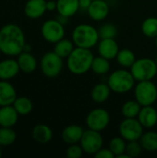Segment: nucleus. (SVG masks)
I'll use <instances>...</instances> for the list:
<instances>
[{
	"instance_id": "f257e3e1",
	"label": "nucleus",
	"mask_w": 157,
	"mask_h": 158,
	"mask_svg": "<svg viewBox=\"0 0 157 158\" xmlns=\"http://www.w3.org/2000/svg\"><path fill=\"white\" fill-rule=\"evenodd\" d=\"M25 44L24 32L19 25L8 23L0 29V50L3 54L9 56H19Z\"/></svg>"
},
{
	"instance_id": "f03ea898",
	"label": "nucleus",
	"mask_w": 157,
	"mask_h": 158,
	"mask_svg": "<svg viewBox=\"0 0 157 158\" xmlns=\"http://www.w3.org/2000/svg\"><path fill=\"white\" fill-rule=\"evenodd\" d=\"M94 56L91 49L75 47L72 53L67 57L68 69L75 75H82L91 69Z\"/></svg>"
},
{
	"instance_id": "7ed1b4c3",
	"label": "nucleus",
	"mask_w": 157,
	"mask_h": 158,
	"mask_svg": "<svg viewBox=\"0 0 157 158\" xmlns=\"http://www.w3.org/2000/svg\"><path fill=\"white\" fill-rule=\"evenodd\" d=\"M71 39L75 46L87 49H92L100 41L98 30L87 23L77 25L72 31Z\"/></svg>"
},
{
	"instance_id": "20e7f679",
	"label": "nucleus",
	"mask_w": 157,
	"mask_h": 158,
	"mask_svg": "<svg viewBox=\"0 0 157 158\" xmlns=\"http://www.w3.org/2000/svg\"><path fill=\"white\" fill-rule=\"evenodd\" d=\"M135 79L130 70H114L107 79V84L111 91L116 94H126L130 92L135 86Z\"/></svg>"
},
{
	"instance_id": "39448f33",
	"label": "nucleus",
	"mask_w": 157,
	"mask_h": 158,
	"mask_svg": "<svg viewBox=\"0 0 157 158\" xmlns=\"http://www.w3.org/2000/svg\"><path fill=\"white\" fill-rule=\"evenodd\" d=\"M130 72L137 81H152L157 74L156 62L148 57L136 59L130 68Z\"/></svg>"
},
{
	"instance_id": "423d86ee",
	"label": "nucleus",
	"mask_w": 157,
	"mask_h": 158,
	"mask_svg": "<svg viewBox=\"0 0 157 158\" xmlns=\"http://www.w3.org/2000/svg\"><path fill=\"white\" fill-rule=\"evenodd\" d=\"M134 96L142 106H153L157 100V87L152 81H138L134 86Z\"/></svg>"
},
{
	"instance_id": "0eeeda50",
	"label": "nucleus",
	"mask_w": 157,
	"mask_h": 158,
	"mask_svg": "<svg viewBox=\"0 0 157 158\" xmlns=\"http://www.w3.org/2000/svg\"><path fill=\"white\" fill-rule=\"evenodd\" d=\"M40 67L43 74L50 79L56 78L63 69V58L54 51L45 53L40 61Z\"/></svg>"
},
{
	"instance_id": "6e6552de",
	"label": "nucleus",
	"mask_w": 157,
	"mask_h": 158,
	"mask_svg": "<svg viewBox=\"0 0 157 158\" xmlns=\"http://www.w3.org/2000/svg\"><path fill=\"white\" fill-rule=\"evenodd\" d=\"M143 126L140 123L137 118L123 119L119 124V134L127 142L139 141L143 134Z\"/></svg>"
},
{
	"instance_id": "1a4fd4ad",
	"label": "nucleus",
	"mask_w": 157,
	"mask_h": 158,
	"mask_svg": "<svg viewBox=\"0 0 157 158\" xmlns=\"http://www.w3.org/2000/svg\"><path fill=\"white\" fill-rule=\"evenodd\" d=\"M110 122V114L105 108H94L90 111L86 117V125L88 129L103 131L107 128Z\"/></svg>"
},
{
	"instance_id": "9d476101",
	"label": "nucleus",
	"mask_w": 157,
	"mask_h": 158,
	"mask_svg": "<svg viewBox=\"0 0 157 158\" xmlns=\"http://www.w3.org/2000/svg\"><path fill=\"white\" fill-rule=\"evenodd\" d=\"M103 143L104 140L101 135V132L91 129L84 131L80 142V144L82 147L83 152L93 156H94L103 147Z\"/></svg>"
},
{
	"instance_id": "9b49d317",
	"label": "nucleus",
	"mask_w": 157,
	"mask_h": 158,
	"mask_svg": "<svg viewBox=\"0 0 157 158\" xmlns=\"http://www.w3.org/2000/svg\"><path fill=\"white\" fill-rule=\"evenodd\" d=\"M41 32L43 38L46 42L56 44L64 38L65 28L64 25L57 19H48L43 23Z\"/></svg>"
},
{
	"instance_id": "f8f14e48",
	"label": "nucleus",
	"mask_w": 157,
	"mask_h": 158,
	"mask_svg": "<svg viewBox=\"0 0 157 158\" xmlns=\"http://www.w3.org/2000/svg\"><path fill=\"white\" fill-rule=\"evenodd\" d=\"M97 50L99 56L108 60H111L117 57V55L120 49L116 40L114 38H109V39H100V41L98 42Z\"/></svg>"
},
{
	"instance_id": "ddd939ff",
	"label": "nucleus",
	"mask_w": 157,
	"mask_h": 158,
	"mask_svg": "<svg viewBox=\"0 0 157 158\" xmlns=\"http://www.w3.org/2000/svg\"><path fill=\"white\" fill-rule=\"evenodd\" d=\"M109 5L105 0H93L87 12L90 18L94 21H102L109 14Z\"/></svg>"
},
{
	"instance_id": "4468645a",
	"label": "nucleus",
	"mask_w": 157,
	"mask_h": 158,
	"mask_svg": "<svg viewBox=\"0 0 157 158\" xmlns=\"http://www.w3.org/2000/svg\"><path fill=\"white\" fill-rule=\"evenodd\" d=\"M24 14L31 19L41 18L46 11L45 0H28L24 6Z\"/></svg>"
},
{
	"instance_id": "2eb2a0df",
	"label": "nucleus",
	"mask_w": 157,
	"mask_h": 158,
	"mask_svg": "<svg viewBox=\"0 0 157 158\" xmlns=\"http://www.w3.org/2000/svg\"><path fill=\"white\" fill-rule=\"evenodd\" d=\"M84 130L82 127L77 124H71L64 128L62 131V140L67 144H73V143H80L81 139L83 135Z\"/></svg>"
},
{
	"instance_id": "dca6fc26",
	"label": "nucleus",
	"mask_w": 157,
	"mask_h": 158,
	"mask_svg": "<svg viewBox=\"0 0 157 158\" xmlns=\"http://www.w3.org/2000/svg\"><path fill=\"white\" fill-rule=\"evenodd\" d=\"M137 118L143 128H153L157 124V110L152 106H143Z\"/></svg>"
},
{
	"instance_id": "f3484780",
	"label": "nucleus",
	"mask_w": 157,
	"mask_h": 158,
	"mask_svg": "<svg viewBox=\"0 0 157 158\" xmlns=\"http://www.w3.org/2000/svg\"><path fill=\"white\" fill-rule=\"evenodd\" d=\"M17 97L14 86L7 81L0 80V106L12 105Z\"/></svg>"
},
{
	"instance_id": "a211bd4d",
	"label": "nucleus",
	"mask_w": 157,
	"mask_h": 158,
	"mask_svg": "<svg viewBox=\"0 0 157 158\" xmlns=\"http://www.w3.org/2000/svg\"><path fill=\"white\" fill-rule=\"evenodd\" d=\"M19 116L12 105L0 106V127L12 128L18 122Z\"/></svg>"
},
{
	"instance_id": "6ab92c4d",
	"label": "nucleus",
	"mask_w": 157,
	"mask_h": 158,
	"mask_svg": "<svg viewBox=\"0 0 157 158\" xmlns=\"http://www.w3.org/2000/svg\"><path fill=\"white\" fill-rule=\"evenodd\" d=\"M19 67L17 60L5 59L0 61V80L8 81L17 76L19 71Z\"/></svg>"
},
{
	"instance_id": "aec40b11",
	"label": "nucleus",
	"mask_w": 157,
	"mask_h": 158,
	"mask_svg": "<svg viewBox=\"0 0 157 158\" xmlns=\"http://www.w3.org/2000/svg\"><path fill=\"white\" fill-rule=\"evenodd\" d=\"M32 139L41 144H45L49 143L53 138V131L50 127L45 124H38L33 127L31 131Z\"/></svg>"
},
{
	"instance_id": "412c9836",
	"label": "nucleus",
	"mask_w": 157,
	"mask_h": 158,
	"mask_svg": "<svg viewBox=\"0 0 157 158\" xmlns=\"http://www.w3.org/2000/svg\"><path fill=\"white\" fill-rule=\"evenodd\" d=\"M18 64L20 71L24 73H31L37 68V60L31 53L29 52H21L18 56Z\"/></svg>"
},
{
	"instance_id": "4be33fe9",
	"label": "nucleus",
	"mask_w": 157,
	"mask_h": 158,
	"mask_svg": "<svg viewBox=\"0 0 157 158\" xmlns=\"http://www.w3.org/2000/svg\"><path fill=\"white\" fill-rule=\"evenodd\" d=\"M80 9L79 0H57L56 11L59 15L70 18L74 16Z\"/></svg>"
},
{
	"instance_id": "5701e85b",
	"label": "nucleus",
	"mask_w": 157,
	"mask_h": 158,
	"mask_svg": "<svg viewBox=\"0 0 157 158\" xmlns=\"http://www.w3.org/2000/svg\"><path fill=\"white\" fill-rule=\"evenodd\" d=\"M111 89L107 83H97L91 91V97L94 103L102 104L107 101L110 96Z\"/></svg>"
},
{
	"instance_id": "b1692460",
	"label": "nucleus",
	"mask_w": 157,
	"mask_h": 158,
	"mask_svg": "<svg viewBox=\"0 0 157 158\" xmlns=\"http://www.w3.org/2000/svg\"><path fill=\"white\" fill-rule=\"evenodd\" d=\"M117 62L118 64L124 68V69H130L131 66L134 64V62L136 61V56L134 54L133 51H131L130 49H120L117 55Z\"/></svg>"
},
{
	"instance_id": "393cba45",
	"label": "nucleus",
	"mask_w": 157,
	"mask_h": 158,
	"mask_svg": "<svg viewBox=\"0 0 157 158\" xmlns=\"http://www.w3.org/2000/svg\"><path fill=\"white\" fill-rule=\"evenodd\" d=\"M75 44L73 41H70L68 39H61L57 43L55 44L54 46V52L62 58H67L74 50Z\"/></svg>"
},
{
	"instance_id": "a878e982",
	"label": "nucleus",
	"mask_w": 157,
	"mask_h": 158,
	"mask_svg": "<svg viewBox=\"0 0 157 158\" xmlns=\"http://www.w3.org/2000/svg\"><path fill=\"white\" fill-rule=\"evenodd\" d=\"M16 111L19 113V116H27L29 115L33 108V104L30 98L26 96H19L17 97L14 103L12 104Z\"/></svg>"
},
{
	"instance_id": "bb28decb",
	"label": "nucleus",
	"mask_w": 157,
	"mask_h": 158,
	"mask_svg": "<svg viewBox=\"0 0 157 158\" xmlns=\"http://www.w3.org/2000/svg\"><path fill=\"white\" fill-rule=\"evenodd\" d=\"M142 107L143 106L137 100H130L123 104L121 107V113L124 118H134L138 117Z\"/></svg>"
},
{
	"instance_id": "cd10ccee",
	"label": "nucleus",
	"mask_w": 157,
	"mask_h": 158,
	"mask_svg": "<svg viewBox=\"0 0 157 158\" xmlns=\"http://www.w3.org/2000/svg\"><path fill=\"white\" fill-rule=\"evenodd\" d=\"M139 141L143 150L148 152L157 151V132L155 131H148L145 133L143 132Z\"/></svg>"
},
{
	"instance_id": "c85d7f7f",
	"label": "nucleus",
	"mask_w": 157,
	"mask_h": 158,
	"mask_svg": "<svg viewBox=\"0 0 157 158\" xmlns=\"http://www.w3.org/2000/svg\"><path fill=\"white\" fill-rule=\"evenodd\" d=\"M111 68L110 62L108 59L98 56H94L93 63H92V67H91V70L97 74V75H105L107 72H109Z\"/></svg>"
},
{
	"instance_id": "c756f323",
	"label": "nucleus",
	"mask_w": 157,
	"mask_h": 158,
	"mask_svg": "<svg viewBox=\"0 0 157 158\" xmlns=\"http://www.w3.org/2000/svg\"><path fill=\"white\" fill-rule=\"evenodd\" d=\"M142 32L148 38H155L157 36V18H146L141 26Z\"/></svg>"
},
{
	"instance_id": "7c9ffc66",
	"label": "nucleus",
	"mask_w": 157,
	"mask_h": 158,
	"mask_svg": "<svg viewBox=\"0 0 157 158\" xmlns=\"http://www.w3.org/2000/svg\"><path fill=\"white\" fill-rule=\"evenodd\" d=\"M17 134L12 128L0 127V146H9L15 143Z\"/></svg>"
},
{
	"instance_id": "2f4dec72",
	"label": "nucleus",
	"mask_w": 157,
	"mask_h": 158,
	"mask_svg": "<svg viewBox=\"0 0 157 158\" xmlns=\"http://www.w3.org/2000/svg\"><path fill=\"white\" fill-rule=\"evenodd\" d=\"M127 141L120 137H114L109 142L108 148L112 151L115 157L118 156L119 155L126 153V147H127Z\"/></svg>"
},
{
	"instance_id": "473e14b6",
	"label": "nucleus",
	"mask_w": 157,
	"mask_h": 158,
	"mask_svg": "<svg viewBox=\"0 0 157 158\" xmlns=\"http://www.w3.org/2000/svg\"><path fill=\"white\" fill-rule=\"evenodd\" d=\"M117 32H118V29L112 23H105L98 30L100 39L115 38L117 35Z\"/></svg>"
},
{
	"instance_id": "72a5a7b5",
	"label": "nucleus",
	"mask_w": 157,
	"mask_h": 158,
	"mask_svg": "<svg viewBox=\"0 0 157 158\" xmlns=\"http://www.w3.org/2000/svg\"><path fill=\"white\" fill-rule=\"evenodd\" d=\"M143 150V149L140 141H131V142H128L127 143L126 153L130 158L139 156Z\"/></svg>"
},
{
	"instance_id": "f704fd0d",
	"label": "nucleus",
	"mask_w": 157,
	"mask_h": 158,
	"mask_svg": "<svg viewBox=\"0 0 157 158\" xmlns=\"http://www.w3.org/2000/svg\"><path fill=\"white\" fill-rule=\"evenodd\" d=\"M83 149L81 146V144L73 143L69 144L68 147L66 150V156L68 158H80L83 155Z\"/></svg>"
},
{
	"instance_id": "c9c22d12",
	"label": "nucleus",
	"mask_w": 157,
	"mask_h": 158,
	"mask_svg": "<svg viewBox=\"0 0 157 158\" xmlns=\"http://www.w3.org/2000/svg\"><path fill=\"white\" fill-rule=\"evenodd\" d=\"M95 158H115L114 154L112 153V151L109 148H101L95 155Z\"/></svg>"
},
{
	"instance_id": "e433bc0d",
	"label": "nucleus",
	"mask_w": 157,
	"mask_h": 158,
	"mask_svg": "<svg viewBox=\"0 0 157 158\" xmlns=\"http://www.w3.org/2000/svg\"><path fill=\"white\" fill-rule=\"evenodd\" d=\"M93 0H79V6H80V9L82 10H88L90 5L92 4Z\"/></svg>"
},
{
	"instance_id": "4c0bfd02",
	"label": "nucleus",
	"mask_w": 157,
	"mask_h": 158,
	"mask_svg": "<svg viewBox=\"0 0 157 158\" xmlns=\"http://www.w3.org/2000/svg\"><path fill=\"white\" fill-rule=\"evenodd\" d=\"M46 9L47 11L56 10V1H54V0L46 1Z\"/></svg>"
},
{
	"instance_id": "58836bf2",
	"label": "nucleus",
	"mask_w": 157,
	"mask_h": 158,
	"mask_svg": "<svg viewBox=\"0 0 157 158\" xmlns=\"http://www.w3.org/2000/svg\"><path fill=\"white\" fill-rule=\"evenodd\" d=\"M22 52H29V53H31V46L30 44H25Z\"/></svg>"
},
{
	"instance_id": "ea45409f",
	"label": "nucleus",
	"mask_w": 157,
	"mask_h": 158,
	"mask_svg": "<svg viewBox=\"0 0 157 158\" xmlns=\"http://www.w3.org/2000/svg\"><path fill=\"white\" fill-rule=\"evenodd\" d=\"M155 45H156V47H157V36L155 37Z\"/></svg>"
},
{
	"instance_id": "a19ab883",
	"label": "nucleus",
	"mask_w": 157,
	"mask_h": 158,
	"mask_svg": "<svg viewBox=\"0 0 157 158\" xmlns=\"http://www.w3.org/2000/svg\"><path fill=\"white\" fill-rule=\"evenodd\" d=\"M2 156V151H1V148H0V158Z\"/></svg>"
},
{
	"instance_id": "79ce46f5",
	"label": "nucleus",
	"mask_w": 157,
	"mask_h": 158,
	"mask_svg": "<svg viewBox=\"0 0 157 158\" xmlns=\"http://www.w3.org/2000/svg\"><path fill=\"white\" fill-rule=\"evenodd\" d=\"M155 62H156V66H157V56H156V58H155Z\"/></svg>"
},
{
	"instance_id": "37998d69",
	"label": "nucleus",
	"mask_w": 157,
	"mask_h": 158,
	"mask_svg": "<svg viewBox=\"0 0 157 158\" xmlns=\"http://www.w3.org/2000/svg\"><path fill=\"white\" fill-rule=\"evenodd\" d=\"M1 53H2V52H1V50H0V56H1Z\"/></svg>"
}]
</instances>
